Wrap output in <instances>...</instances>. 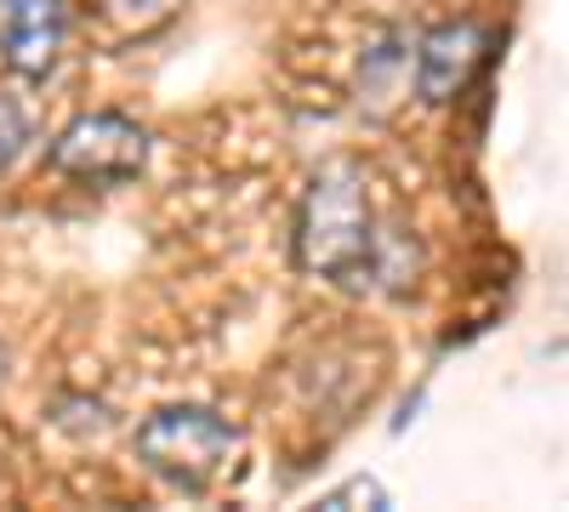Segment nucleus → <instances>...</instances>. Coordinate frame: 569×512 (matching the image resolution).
I'll list each match as a JSON object with an SVG mask.
<instances>
[{
	"label": "nucleus",
	"mask_w": 569,
	"mask_h": 512,
	"mask_svg": "<svg viewBox=\"0 0 569 512\" xmlns=\"http://www.w3.org/2000/svg\"><path fill=\"white\" fill-rule=\"evenodd\" d=\"M490 46H496V34L472 18L433 23L416 40V98L421 103H456L472 86V74L490 63Z\"/></svg>",
	"instance_id": "20e7f679"
},
{
	"label": "nucleus",
	"mask_w": 569,
	"mask_h": 512,
	"mask_svg": "<svg viewBox=\"0 0 569 512\" xmlns=\"http://www.w3.org/2000/svg\"><path fill=\"white\" fill-rule=\"evenodd\" d=\"M103 12L126 29H149V23L171 18V0H103Z\"/></svg>",
	"instance_id": "0eeeda50"
},
{
	"label": "nucleus",
	"mask_w": 569,
	"mask_h": 512,
	"mask_svg": "<svg viewBox=\"0 0 569 512\" xmlns=\"http://www.w3.org/2000/svg\"><path fill=\"white\" fill-rule=\"evenodd\" d=\"M154 137L142 131L131 114L120 109H91L80 120H69L52 149H46V165L69 182H86V189H126L149 171Z\"/></svg>",
	"instance_id": "7ed1b4c3"
},
{
	"label": "nucleus",
	"mask_w": 569,
	"mask_h": 512,
	"mask_svg": "<svg viewBox=\"0 0 569 512\" xmlns=\"http://www.w3.org/2000/svg\"><path fill=\"white\" fill-rule=\"evenodd\" d=\"M0 377H7V348H0Z\"/></svg>",
	"instance_id": "1a4fd4ad"
},
{
	"label": "nucleus",
	"mask_w": 569,
	"mask_h": 512,
	"mask_svg": "<svg viewBox=\"0 0 569 512\" xmlns=\"http://www.w3.org/2000/svg\"><path fill=\"white\" fill-rule=\"evenodd\" d=\"M348 501H365V506H388V490L376 484V479H353V484H342V490H330L319 506H348Z\"/></svg>",
	"instance_id": "6e6552de"
},
{
	"label": "nucleus",
	"mask_w": 569,
	"mask_h": 512,
	"mask_svg": "<svg viewBox=\"0 0 569 512\" xmlns=\"http://www.w3.org/2000/svg\"><path fill=\"white\" fill-rule=\"evenodd\" d=\"M69 46V7L63 0H0V58L29 86L58 69Z\"/></svg>",
	"instance_id": "39448f33"
},
{
	"label": "nucleus",
	"mask_w": 569,
	"mask_h": 512,
	"mask_svg": "<svg viewBox=\"0 0 569 512\" xmlns=\"http://www.w3.org/2000/svg\"><path fill=\"white\" fill-rule=\"evenodd\" d=\"M29 137H34V126H29V109L12 98V91H0V171H7L23 149H29Z\"/></svg>",
	"instance_id": "423d86ee"
},
{
	"label": "nucleus",
	"mask_w": 569,
	"mask_h": 512,
	"mask_svg": "<svg viewBox=\"0 0 569 512\" xmlns=\"http://www.w3.org/2000/svg\"><path fill=\"white\" fill-rule=\"evenodd\" d=\"M399 245L405 240L388 234L382 217H376L370 182L359 165L337 160L308 182L297 205V234H291V257L302 273L330 279L337 291H376L382 279H393Z\"/></svg>",
	"instance_id": "f257e3e1"
},
{
	"label": "nucleus",
	"mask_w": 569,
	"mask_h": 512,
	"mask_svg": "<svg viewBox=\"0 0 569 512\" xmlns=\"http://www.w3.org/2000/svg\"><path fill=\"white\" fill-rule=\"evenodd\" d=\"M137 461L182 495H206L240 455V428L211 404H160L131 433Z\"/></svg>",
	"instance_id": "f03ea898"
}]
</instances>
